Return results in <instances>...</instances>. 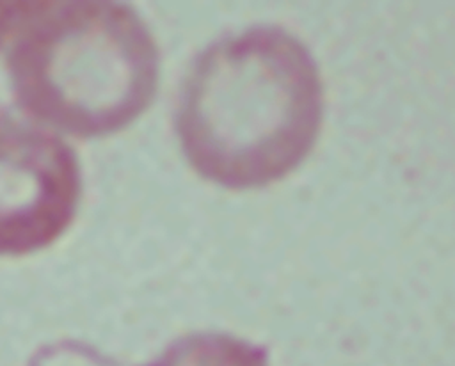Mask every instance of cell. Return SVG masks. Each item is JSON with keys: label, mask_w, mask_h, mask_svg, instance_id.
I'll use <instances>...</instances> for the list:
<instances>
[{"label": "cell", "mask_w": 455, "mask_h": 366, "mask_svg": "<svg viewBox=\"0 0 455 366\" xmlns=\"http://www.w3.org/2000/svg\"><path fill=\"white\" fill-rule=\"evenodd\" d=\"M323 91L307 48L275 27L228 37L188 75L178 133L192 167L229 188L293 171L322 124Z\"/></svg>", "instance_id": "6da1fadb"}, {"label": "cell", "mask_w": 455, "mask_h": 366, "mask_svg": "<svg viewBox=\"0 0 455 366\" xmlns=\"http://www.w3.org/2000/svg\"><path fill=\"white\" fill-rule=\"evenodd\" d=\"M0 53L21 107L78 137L124 128L156 91V44L124 4L0 2Z\"/></svg>", "instance_id": "7a4b0ae2"}, {"label": "cell", "mask_w": 455, "mask_h": 366, "mask_svg": "<svg viewBox=\"0 0 455 366\" xmlns=\"http://www.w3.org/2000/svg\"><path fill=\"white\" fill-rule=\"evenodd\" d=\"M80 197L75 151L59 137L0 112V254H28L71 224Z\"/></svg>", "instance_id": "3957f363"}, {"label": "cell", "mask_w": 455, "mask_h": 366, "mask_svg": "<svg viewBox=\"0 0 455 366\" xmlns=\"http://www.w3.org/2000/svg\"><path fill=\"white\" fill-rule=\"evenodd\" d=\"M156 366H268L265 355L235 338L192 336L174 345Z\"/></svg>", "instance_id": "277c9868"}]
</instances>
